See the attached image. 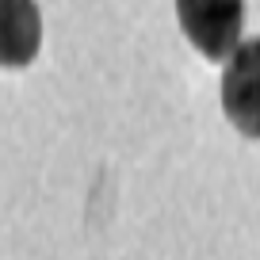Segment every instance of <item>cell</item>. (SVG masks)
Instances as JSON below:
<instances>
[{"label":"cell","instance_id":"1","mask_svg":"<svg viewBox=\"0 0 260 260\" xmlns=\"http://www.w3.org/2000/svg\"><path fill=\"white\" fill-rule=\"evenodd\" d=\"M180 31L207 61H226L241 42L245 0H176Z\"/></svg>","mask_w":260,"mask_h":260},{"label":"cell","instance_id":"2","mask_svg":"<svg viewBox=\"0 0 260 260\" xmlns=\"http://www.w3.org/2000/svg\"><path fill=\"white\" fill-rule=\"evenodd\" d=\"M222 73V111L237 134L260 142V39L237 42Z\"/></svg>","mask_w":260,"mask_h":260},{"label":"cell","instance_id":"3","mask_svg":"<svg viewBox=\"0 0 260 260\" xmlns=\"http://www.w3.org/2000/svg\"><path fill=\"white\" fill-rule=\"evenodd\" d=\"M42 50V16L35 0H0V69H27Z\"/></svg>","mask_w":260,"mask_h":260}]
</instances>
